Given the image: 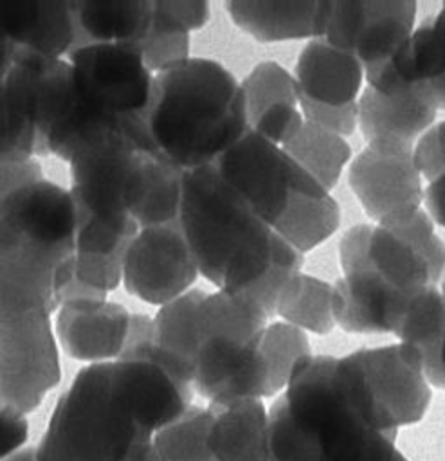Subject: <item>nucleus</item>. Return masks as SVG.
<instances>
[{
  "instance_id": "nucleus-1",
  "label": "nucleus",
  "mask_w": 445,
  "mask_h": 461,
  "mask_svg": "<svg viewBox=\"0 0 445 461\" xmlns=\"http://www.w3.org/2000/svg\"><path fill=\"white\" fill-rule=\"evenodd\" d=\"M177 223L198 274L227 294L274 315L283 286L301 270L303 254L277 236L238 191L202 166L182 173Z\"/></svg>"
},
{
  "instance_id": "nucleus-2",
  "label": "nucleus",
  "mask_w": 445,
  "mask_h": 461,
  "mask_svg": "<svg viewBox=\"0 0 445 461\" xmlns=\"http://www.w3.org/2000/svg\"><path fill=\"white\" fill-rule=\"evenodd\" d=\"M76 203L40 178L0 200V321L54 313L74 277Z\"/></svg>"
},
{
  "instance_id": "nucleus-3",
  "label": "nucleus",
  "mask_w": 445,
  "mask_h": 461,
  "mask_svg": "<svg viewBox=\"0 0 445 461\" xmlns=\"http://www.w3.org/2000/svg\"><path fill=\"white\" fill-rule=\"evenodd\" d=\"M146 128L159 157L182 171L214 164L249 130L234 76L211 58L153 76Z\"/></svg>"
},
{
  "instance_id": "nucleus-4",
  "label": "nucleus",
  "mask_w": 445,
  "mask_h": 461,
  "mask_svg": "<svg viewBox=\"0 0 445 461\" xmlns=\"http://www.w3.org/2000/svg\"><path fill=\"white\" fill-rule=\"evenodd\" d=\"M214 166L256 216L301 254L328 240L341 223V209L330 191L281 146L252 130Z\"/></svg>"
},
{
  "instance_id": "nucleus-5",
  "label": "nucleus",
  "mask_w": 445,
  "mask_h": 461,
  "mask_svg": "<svg viewBox=\"0 0 445 461\" xmlns=\"http://www.w3.org/2000/svg\"><path fill=\"white\" fill-rule=\"evenodd\" d=\"M267 315L243 297L223 290L204 294L196 317L193 389L222 403L241 398H268L259 355Z\"/></svg>"
},
{
  "instance_id": "nucleus-6",
  "label": "nucleus",
  "mask_w": 445,
  "mask_h": 461,
  "mask_svg": "<svg viewBox=\"0 0 445 461\" xmlns=\"http://www.w3.org/2000/svg\"><path fill=\"white\" fill-rule=\"evenodd\" d=\"M108 364L77 371L36 447L38 461H128L137 448L151 443L153 438L114 396Z\"/></svg>"
},
{
  "instance_id": "nucleus-7",
  "label": "nucleus",
  "mask_w": 445,
  "mask_h": 461,
  "mask_svg": "<svg viewBox=\"0 0 445 461\" xmlns=\"http://www.w3.org/2000/svg\"><path fill=\"white\" fill-rule=\"evenodd\" d=\"M342 270L368 268L400 292L432 288L445 272V243L434 234L425 211L409 218L355 225L339 243Z\"/></svg>"
},
{
  "instance_id": "nucleus-8",
  "label": "nucleus",
  "mask_w": 445,
  "mask_h": 461,
  "mask_svg": "<svg viewBox=\"0 0 445 461\" xmlns=\"http://www.w3.org/2000/svg\"><path fill=\"white\" fill-rule=\"evenodd\" d=\"M146 155L123 130H106L83 140L67 158L76 207L112 229L135 234L139 227L130 209Z\"/></svg>"
},
{
  "instance_id": "nucleus-9",
  "label": "nucleus",
  "mask_w": 445,
  "mask_h": 461,
  "mask_svg": "<svg viewBox=\"0 0 445 461\" xmlns=\"http://www.w3.org/2000/svg\"><path fill=\"white\" fill-rule=\"evenodd\" d=\"M371 427L395 436L418 423L431 403L429 382L418 353L405 344L364 348L346 355Z\"/></svg>"
},
{
  "instance_id": "nucleus-10",
  "label": "nucleus",
  "mask_w": 445,
  "mask_h": 461,
  "mask_svg": "<svg viewBox=\"0 0 445 461\" xmlns=\"http://www.w3.org/2000/svg\"><path fill=\"white\" fill-rule=\"evenodd\" d=\"M74 97L119 121L146 119L153 74L135 45L85 43L70 52Z\"/></svg>"
},
{
  "instance_id": "nucleus-11",
  "label": "nucleus",
  "mask_w": 445,
  "mask_h": 461,
  "mask_svg": "<svg viewBox=\"0 0 445 461\" xmlns=\"http://www.w3.org/2000/svg\"><path fill=\"white\" fill-rule=\"evenodd\" d=\"M61 378L50 313L0 321V405L29 414Z\"/></svg>"
},
{
  "instance_id": "nucleus-12",
  "label": "nucleus",
  "mask_w": 445,
  "mask_h": 461,
  "mask_svg": "<svg viewBox=\"0 0 445 461\" xmlns=\"http://www.w3.org/2000/svg\"><path fill=\"white\" fill-rule=\"evenodd\" d=\"M4 92L23 144L36 155L72 106L70 63L16 49L13 67L4 79Z\"/></svg>"
},
{
  "instance_id": "nucleus-13",
  "label": "nucleus",
  "mask_w": 445,
  "mask_h": 461,
  "mask_svg": "<svg viewBox=\"0 0 445 461\" xmlns=\"http://www.w3.org/2000/svg\"><path fill=\"white\" fill-rule=\"evenodd\" d=\"M414 14L416 4L409 0L328 2L321 40L353 56L369 77L411 38Z\"/></svg>"
},
{
  "instance_id": "nucleus-14",
  "label": "nucleus",
  "mask_w": 445,
  "mask_h": 461,
  "mask_svg": "<svg viewBox=\"0 0 445 461\" xmlns=\"http://www.w3.org/2000/svg\"><path fill=\"white\" fill-rule=\"evenodd\" d=\"M292 76L308 122L341 137L357 128V95L364 70L353 56L324 40H313L301 50Z\"/></svg>"
},
{
  "instance_id": "nucleus-15",
  "label": "nucleus",
  "mask_w": 445,
  "mask_h": 461,
  "mask_svg": "<svg viewBox=\"0 0 445 461\" xmlns=\"http://www.w3.org/2000/svg\"><path fill=\"white\" fill-rule=\"evenodd\" d=\"M198 268L178 223L142 227L123 256V285L133 297L164 306L186 294Z\"/></svg>"
},
{
  "instance_id": "nucleus-16",
  "label": "nucleus",
  "mask_w": 445,
  "mask_h": 461,
  "mask_svg": "<svg viewBox=\"0 0 445 461\" xmlns=\"http://www.w3.org/2000/svg\"><path fill=\"white\" fill-rule=\"evenodd\" d=\"M348 182L377 223L398 221L420 211L423 189L411 144H368L353 158Z\"/></svg>"
},
{
  "instance_id": "nucleus-17",
  "label": "nucleus",
  "mask_w": 445,
  "mask_h": 461,
  "mask_svg": "<svg viewBox=\"0 0 445 461\" xmlns=\"http://www.w3.org/2000/svg\"><path fill=\"white\" fill-rule=\"evenodd\" d=\"M114 396L151 438L189 407L193 387L146 357H121L108 364Z\"/></svg>"
},
{
  "instance_id": "nucleus-18",
  "label": "nucleus",
  "mask_w": 445,
  "mask_h": 461,
  "mask_svg": "<svg viewBox=\"0 0 445 461\" xmlns=\"http://www.w3.org/2000/svg\"><path fill=\"white\" fill-rule=\"evenodd\" d=\"M132 313L108 299H68L56 308L54 335L63 351L81 362L106 364L121 357Z\"/></svg>"
},
{
  "instance_id": "nucleus-19",
  "label": "nucleus",
  "mask_w": 445,
  "mask_h": 461,
  "mask_svg": "<svg viewBox=\"0 0 445 461\" xmlns=\"http://www.w3.org/2000/svg\"><path fill=\"white\" fill-rule=\"evenodd\" d=\"M436 108L414 88L389 79L368 85L357 101V124L368 144H411L432 124Z\"/></svg>"
},
{
  "instance_id": "nucleus-20",
  "label": "nucleus",
  "mask_w": 445,
  "mask_h": 461,
  "mask_svg": "<svg viewBox=\"0 0 445 461\" xmlns=\"http://www.w3.org/2000/svg\"><path fill=\"white\" fill-rule=\"evenodd\" d=\"M331 288L335 324L348 333H393L407 301L416 294L391 288L368 268L342 270Z\"/></svg>"
},
{
  "instance_id": "nucleus-21",
  "label": "nucleus",
  "mask_w": 445,
  "mask_h": 461,
  "mask_svg": "<svg viewBox=\"0 0 445 461\" xmlns=\"http://www.w3.org/2000/svg\"><path fill=\"white\" fill-rule=\"evenodd\" d=\"M249 130L283 146L304 122L294 76L274 61L256 65L240 83Z\"/></svg>"
},
{
  "instance_id": "nucleus-22",
  "label": "nucleus",
  "mask_w": 445,
  "mask_h": 461,
  "mask_svg": "<svg viewBox=\"0 0 445 461\" xmlns=\"http://www.w3.org/2000/svg\"><path fill=\"white\" fill-rule=\"evenodd\" d=\"M0 29L16 49L61 59L76 40L70 2L0 0Z\"/></svg>"
},
{
  "instance_id": "nucleus-23",
  "label": "nucleus",
  "mask_w": 445,
  "mask_h": 461,
  "mask_svg": "<svg viewBox=\"0 0 445 461\" xmlns=\"http://www.w3.org/2000/svg\"><path fill=\"white\" fill-rule=\"evenodd\" d=\"M209 450L214 461H267L268 412L261 400L209 403Z\"/></svg>"
},
{
  "instance_id": "nucleus-24",
  "label": "nucleus",
  "mask_w": 445,
  "mask_h": 461,
  "mask_svg": "<svg viewBox=\"0 0 445 461\" xmlns=\"http://www.w3.org/2000/svg\"><path fill=\"white\" fill-rule=\"evenodd\" d=\"M232 22L258 41L322 38L328 0L324 2H225Z\"/></svg>"
},
{
  "instance_id": "nucleus-25",
  "label": "nucleus",
  "mask_w": 445,
  "mask_h": 461,
  "mask_svg": "<svg viewBox=\"0 0 445 461\" xmlns=\"http://www.w3.org/2000/svg\"><path fill=\"white\" fill-rule=\"evenodd\" d=\"M445 301L436 286L416 292L405 304L393 333L411 346L422 362L423 375L434 387L445 389V367L440 358Z\"/></svg>"
},
{
  "instance_id": "nucleus-26",
  "label": "nucleus",
  "mask_w": 445,
  "mask_h": 461,
  "mask_svg": "<svg viewBox=\"0 0 445 461\" xmlns=\"http://www.w3.org/2000/svg\"><path fill=\"white\" fill-rule=\"evenodd\" d=\"M70 4L76 27L88 36V43H124L137 47L151 18V0Z\"/></svg>"
},
{
  "instance_id": "nucleus-27",
  "label": "nucleus",
  "mask_w": 445,
  "mask_h": 461,
  "mask_svg": "<svg viewBox=\"0 0 445 461\" xmlns=\"http://www.w3.org/2000/svg\"><path fill=\"white\" fill-rule=\"evenodd\" d=\"M182 169L159 155H146L130 218L139 229L177 223Z\"/></svg>"
},
{
  "instance_id": "nucleus-28",
  "label": "nucleus",
  "mask_w": 445,
  "mask_h": 461,
  "mask_svg": "<svg viewBox=\"0 0 445 461\" xmlns=\"http://www.w3.org/2000/svg\"><path fill=\"white\" fill-rule=\"evenodd\" d=\"M281 148L326 191L335 185L342 167L351 157L344 137L308 121H304L295 135Z\"/></svg>"
},
{
  "instance_id": "nucleus-29",
  "label": "nucleus",
  "mask_w": 445,
  "mask_h": 461,
  "mask_svg": "<svg viewBox=\"0 0 445 461\" xmlns=\"http://www.w3.org/2000/svg\"><path fill=\"white\" fill-rule=\"evenodd\" d=\"M331 295L330 283L299 272L283 286L274 315L299 330L326 335L335 328Z\"/></svg>"
},
{
  "instance_id": "nucleus-30",
  "label": "nucleus",
  "mask_w": 445,
  "mask_h": 461,
  "mask_svg": "<svg viewBox=\"0 0 445 461\" xmlns=\"http://www.w3.org/2000/svg\"><path fill=\"white\" fill-rule=\"evenodd\" d=\"M259 355L267 375L268 394L274 396L286 387L297 366L312 357V351L304 331L281 321L265 326L259 337Z\"/></svg>"
},
{
  "instance_id": "nucleus-31",
  "label": "nucleus",
  "mask_w": 445,
  "mask_h": 461,
  "mask_svg": "<svg viewBox=\"0 0 445 461\" xmlns=\"http://www.w3.org/2000/svg\"><path fill=\"white\" fill-rule=\"evenodd\" d=\"M209 407H189L177 421L159 430L151 445L162 461H214L207 436Z\"/></svg>"
},
{
  "instance_id": "nucleus-32",
  "label": "nucleus",
  "mask_w": 445,
  "mask_h": 461,
  "mask_svg": "<svg viewBox=\"0 0 445 461\" xmlns=\"http://www.w3.org/2000/svg\"><path fill=\"white\" fill-rule=\"evenodd\" d=\"M137 49L146 68L155 76L189 58V31L151 0L150 25Z\"/></svg>"
},
{
  "instance_id": "nucleus-33",
  "label": "nucleus",
  "mask_w": 445,
  "mask_h": 461,
  "mask_svg": "<svg viewBox=\"0 0 445 461\" xmlns=\"http://www.w3.org/2000/svg\"><path fill=\"white\" fill-rule=\"evenodd\" d=\"M135 234L112 229L76 207L74 254L79 256H123Z\"/></svg>"
},
{
  "instance_id": "nucleus-34",
  "label": "nucleus",
  "mask_w": 445,
  "mask_h": 461,
  "mask_svg": "<svg viewBox=\"0 0 445 461\" xmlns=\"http://www.w3.org/2000/svg\"><path fill=\"white\" fill-rule=\"evenodd\" d=\"M414 164L427 180L445 173V121L429 128L413 148Z\"/></svg>"
},
{
  "instance_id": "nucleus-35",
  "label": "nucleus",
  "mask_w": 445,
  "mask_h": 461,
  "mask_svg": "<svg viewBox=\"0 0 445 461\" xmlns=\"http://www.w3.org/2000/svg\"><path fill=\"white\" fill-rule=\"evenodd\" d=\"M396 438L375 432L326 461H407L395 445Z\"/></svg>"
},
{
  "instance_id": "nucleus-36",
  "label": "nucleus",
  "mask_w": 445,
  "mask_h": 461,
  "mask_svg": "<svg viewBox=\"0 0 445 461\" xmlns=\"http://www.w3.org/2000/svg\"><path fill=\"white\" fill-rule=\"evenodd\" d=\"M27 438H29L27 416L14 409L0 407V461L22 450Z\"/></svg>"
},
{
  "instance_id": "nucleus-37",
  "label": "nucleus",
  "mask_w": 445,
  "mask_h": 461,
  "mask_svg": "<svg viewBox=\"0 0 445 461\" xmlns=\"http://www.w3.org/2000/svg\"><path fill=\"white\" fill-rule=\"evenodd\" d=\"M43 178L41 166L34 158H7L0 160V200L5 198L11 191Z\"/></svg>"
},
{
  "instance_id": "nucleus-38",
  "label": "nucleus",
  "mask_w": 445,
  "mask_h": 461,
  "mask_svg": "<svg viewBox=\"0 0 445 461\" xmlns=\"http://www.w3.org/2000/svg\"><path fill=\"white\" fill-rule=\"evenodd\" d=\"M34 158V153L23 144L13 119L9 113V106L5 101L4 81H0V160L7 158Z\"/></svg>"
},
{
  "instance_id": "nucleus-39",
  "label": "nucleus",
  "mask_w": 445,
  "mask_h": 461,
  "mask_svg": "<svg viewBox=\"0 0 445 461\" xmlns=\"http://www.w3.org/2000/svg\"><path fill=\"white\" fill-rule=\"evenodd\" d=\"M157 4L166 14H169L173 20H177L180 25H184L189 32L202 29L211 16V7L207 2L157 0Z\"/></svg>"
},
{
  "instance_id": "nucleus-40",
  "label": "nucleus",
  "mask_w": 445,
  "mask_h": 461,
  "mask_svg": "<svg viewBox=\"0 0 445 461\" xmlns=\"http://www.w3.org/2000/svg\"><path fill=\"white\" fill-rule=\"evenodd\" d=\"M422 202H425L431 221L445 227V173L429 180V185L423 189Z\"/></svg>"
},
{
  "instance_id": "nucleus-41",
  "label": "nucleus",
  "mask_w": 445,
  "mask_h": 461,
  "mask_svg": "<svg viewBox=\"0 0 445 461\" xmlns=\"http://www.w3.org/2000/svg\"><path fill=\"white\" fill-rule=\"evenodd\" d=\"M14 52L16 47L7 40V36L0 29V81H4L5 76L9 74L14 61Z\"/></svg>"
},
{
  "instance_id": "nucleus-42",
  "label": "nucleus",
  "mask_w": 445,
  "mask_h": 461,
  "mask_svg": "<svg viewBox=\"0 0 445 461\" xmlns=\"http://www.w3.org/2000/svg\"><path fill=\"white\" fill-rule=\"evenodd\" d=\"M429 23H431V29H432V32H434L436 43H438L440 50H441L443 56H445V2L441 4L438 14H436Z\"/></svg>"
},
{
  "instance_id": "nucleus-43",
  "label": "nucleus",
  "mask_w": 445,
  "mask_h": 461,
  "mask_svg": "<svg viewBox=\"0 0 445 461\" xmlns=\"http://www.w3.org/2000/svg\"><path fill=\"white\" fill-rule=\"evenodd\" d=\"M128 461H162L160 456L155 452L151 443L142 445L141 448H137V452L128 459Z\"/></svg>"
},
{
  "instance_id": "nucleus-44",
  "label": "nucleus",
  "mask_w": 445,
  "mask_h": 461,
  "mask_svg": "<svg viewBox=\"0 0 445 461\" xmlns=\"http://www.w3.org/2000/svg\"><path fill=\"white\" fill-rule=\"evenodd\" d=\"M4 461H38L36 447H25V448L14 452L13 456H9V457L4 459Z\"/></svg>"
},
{
  "instance_id": "nucleus-45",
  "label": "nucleus",
  "mask_w": 445,
  "mask_h": 461,
  "mask_svg": "<svg viewBox=\"0 0 445 461\" xmlns=\"http://www.w3.org/2000/svg\"><path fill=\"white\" fill-rule=\"evenodd\" d=\"M267 461H321V459L319 457H312V456H297V457H285V459L268 457Z\"/></svg>"
},
{
  "instance_id": "nucleus-46",
  "label": "nucleus",
  "mask_w": 445,
  "mask_h": 461,
  "mask_svg": "<svg viewBox=\"0 0 445 461\" xmlns=\"http://www.w3.org/2000/svg\"><path fill=\"white\" fill-rule=\"evenodd\" d=\"M445 301V299H443ZM440 358L445 367V317H443V331H441V348H440Z\"/></svg>"
},
{
  "instance_id": "nucleus-47",
  "label": "nucleus",
  "mask_w": 445,
  "mask_h": 461,
  "mask_svg": "<svg viewBox=\"0 0 445 461\" xmlns=\"http://www.w3.org/2000/svg\"><path fill=\"white\" fill-rule=\"evenodd\" d=\"M440 294H441V297L445 299V272H443V279H441V290H440Z\"/></svg>"
},
{
  "instance_id": "nucleus-48",
  "label": "nucleus",
  "mask_w": 445,
  "mask_h": 461,
  "mask_svg": "<svg viewBox=\"0 0 445 461\" xmlns=\"http://www.w3.org/2000/svg\"><path fill=\"white\" fill-rule=\"evenodd\" d=\"M0 407H2V405H0Z\"/></svg>"
}]
</instances>
